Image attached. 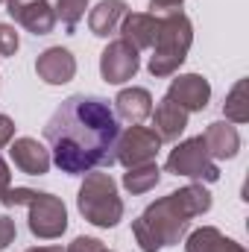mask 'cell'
Here are the masks:
<instances>
[{
  "label": "cell",
  "instance_id": "9a60e30c",
  "mask_svg": "<svg viewBox=\"0 0 249 252\" xmlns=\"http://www.w3.org/2000/svg\"><path fill=\"white\" fill-rule=\"evenodd\" d=\"M202 141H205L208 156H211L214 161H220V158H235L238 150H241V135H238V129H235L232 124H226V121L208 124Z\"/></svg>",
  "mask_w": 249,
  "mask_h": 252
},
{
  "label": "cell",
  "instance_id": "9c48e42d",
  "mask_svg": "<svg viewBox=\"0 0 249 252\" xmlns=\"http://www.w3.org/2000/svg\"><path fill=\"white\" fill-rule=\"evenodd\" d=\"M6 12L32 35H50L56 27V12L47 0H6Z\"/></svg>",
  "mask_w": 249,
  "mask_h": 252
},
{
  "label": "cell",
  "instance_id": "484cf974",
  "mask_svg": "<svg viewBox=\"0 0 249 252\" xmlns=\"http://www.w3.org/2000/svg\"><path fill=\"white\" fill-rule=\"evenodd\" d=\"M12 188V173H9V164L0 158V199H3V193Z\"/></svg>",
  "mask_w": 249,
  "mask_h": 252
},
{
  "label": "cell",
  "instance_id": "ac0fdd59",
  "mask_svg": "<svg viewBox=\"0 0 249 252\" xmlns=\"http://www.w3.org/2000/svg\"><path fill=\"white\" fill-rule=\"evenodd\" d=\"M126 12H129L126 0H100V3L91 9V18H88L91 32L100 35V38H109V35L121 27V21H124Z\"/></svg>",
  "mask_w": 249,
  "mask_h": 252
},
{
  "label": "cell",
  "instance_id": "7402d4cb",
  "mask_svg": "<svg viewBox=\"0 0 249 252\" xmlns=\"http://www.w3.org/2000/svg\"><path fill=\"white\" fill-rule=\"evenodd\" d=\"M18 47H21V38H18L15 27L0 24V56H15Z\"/></svg>",
  "mask_w": 249,
  "mask_h": 252
},
{
  "label": "cell",
  "instance_id": "3957f363",
  "mask_svg": "<svg viewBox=\"0 0 249 252\" xmlns=\"http://www.w3.org/2000/svg\"><path fill=\"white\" fill-rule=\"evenodd\" d=\"M193 44V27L187 21L185 12L173 9L167 12L164 18H158V32H156V41H153V56H150V73L164 79V76H173L182 62L187 59V50Z\"/></svg>",
  "mask_w": 249,
  "mask_h": 252
},
{
  "label": "cell",
  "instance_id": "83f0119b",
  "mask_svg": "<svg viewBox=\"0 0 249 252\" xmlns=\"http://www.w3.org/2000/svg\"><path fill=\"white\" fill-rule=\"evenodd\" d=\"M103 252H112V250H103Z\"/></svg>",
  "mask_w": 249,
  "mask_h": 252
},
{
  "label": "cell",
  "instance_id": "ba28073f",
  "mask_svg": "<svg viewBox=\"0 0 249 252\" xmlns=\"http://www.w3.org/2000/svg\"><path fill=\"white\" fill-rule=\"evenodd\" d=\"M141 67V56L132 44H126L124 38L118 41H109V47L103 50L100 56V73L109 85H124L129 82Z\"/></svg>",
  "mask_w": 249,
  "mask_h": 252
},
{
  "label": "cell",
  "instance_id": "4316f807",
  "mask_svg": "<svg viewBox=\"0 0 249 252\" xmlns=\"http://www.w3.org/2000/svg\"><path fill=\"white\" fill-rule=\"evenodd\" d=\"M27 252H64L62 247H32V250H27Z\"/></svg>",
  "mask_w": 249,
  "mask_h": 252
},
{
  "label": "cell",
  "instance_id": "5bb4252c",
  "mask_svg": "<svg viewBox=\"0 0 249 252\" xmlns=\"http://www.w3.org/2000/svg\"><path fill=\"white\" fill-rule=\"evenodd\" d=\"M115 118H121L126 124H141L153 115V94L147 88H124L118 97H115Z\"/></svg>",
  "mask_w": 249,
  "mask_h": 252
},
{
  "label": "cell",
  "instance_id": "cb8c5ba5",
  "mask_svg": "<svg viewBox=\"0 0 249 252\" xmlns=\"http://www.w3.org/2000/svg\"><path fill=\"white\" fill-rule=\"evenodd\" d=\"M15 235H18L15 220H9L6 214H0V252H3L9 244H12V241H15Z\"/></svg>",
  "mask_w": 249,
  "mask_h": 252
},
{
  "label": "cell",
  "instance_id": "603a6c76",
  "mask_svg": "<svg viewBox=\"0 0 249 252\" xmlns=\"http://www.w3.org/2000/svg\"><path fill=\"white\" fill-rule=\"evenodd\" d=\"M103 250H106L103 241H97V238H85V235H82V238H76L64 252H103Z\"/></svg>",
  "mask_w": 249,
  "mask_h": 252
},
{
  "label": "cell",
  "instance_id": "7c38bea8",
  "mask_svg": "<svg viewBox=\"0 0 249 252\" xmlns=\"http://www.w3.org/2000/svg\"><path fill=\"white\" fill-rule=\"evenodd\" d=\"M35 73L47 85H64V82H70L76 76V59L64 47H47L35 59Z\"/></svg>",
  "mask_w": 249,
  "mask_h": 252
},
{
  "label": "cell",
  "instance_id": "277c9868",
  "mask_svg": "<svg viewBox=\"0 0 249 252\" xmlns=\"http://www.w3.org/2000/svg\"><path fill=\"white\" fill-rule=\"evenodd\" d=\"M3 205L15 208V205H27L30 208V232L41 241H53L62 238L67 229V208H64L62 196L44 193V190H32V188H9L0 199Z\"/></svg>",
  "mask_w": 249,
  "mask_h": 252
},
{
  "label": "cell",
  "instance_id": "e0dca14e",
  "mask_svg": "<svg viewBox=\"0 0 249 252\" xmlns=\"http://www.w3.org/2000/svg\"><path fill=\"white\" fill-rule=\"evenodd\" d=\"M185 252H247L238 241L226 238L220 229L214 226H199L187 235Z\"/></svg>",
  "mask_w": 249,
  "mask_h": 252
},
{
  "label": "cell",
  "instance_id": "52a82bcc",
  "mask_svg": "<svg viewBox=\"0 0 249 252\" xmlns=\"http://www.w3.org/2000/svg\"><path fill=\"white\" fill-rule=\"evenodd\" d=\"M161 150V138L147 129V126H129L126 132L118 135V144H115V158L124 164L126 170L135 167V164H144V161H153Z\"/></svg>",
  "mask_w": 249,
  "mask_h": 252
},
{
  "label": "cell",
  "instance_id": "30bf717a",
  "mask_svg": "<svg viewBox=\"0 0 249 252\" xmlns=\"http://www.w3.org/2000/svg\"><path fill=\"white\" fill-rule=\"evenodd\" d=\"M167 97L176 106H182L185 112H202L208 106V100H211V85L199 73H182V76H176L170 82Z\"/></svg>",
  "mask_w": 249,
  "mask_h": 252
},
{
  "label": "cell",
  "instance_id": "d4e9b609",
  "mask_svg": "<svg viewBox=\"0 0 249 252\" xmlns=\"http://www.w3.org/2000/svg\"><path fill=\"white\" fill-rule=\"evenodd\" d=\"M182 3H185V0H150V9H153V12H156V9H158V12H173V9H179Z\"/></svg>",
  "mask_w": 249,
  "mask_h": 252
},
{
  "label": "cell",
  "instance_id": "8992f818",
  "mask_svg": "<svg viewBox=\"0 0 249 252\" xmlns=\"http://www.w3.org/2000/svg\"><path fill=\"white\" fill-rule=\"evenodd\" d=\"M167 173L187 176V179H196V182H217L220 179V167L208 156V147H205L202 135L187 138V141L176 144L170 150V156H167Z\"/></svg>",
  "mask_w": 249,
  "mask_h": 252
},
{
  "label": "cell",
  "instance_id": "6da1fadb",
  "mask_svg": "<svg viewBox=\"0 0 249 252\" xmlns=\"http://www.w3.org/2000/svg\"><path fill=\"white\" fill-rule=\"evenodd\" d=\"M121 126L100 97L73 94L53 112L44 126L53 164L67 176H85L94 167H112Z\"/></svg>",
  "mask_w": 249,
  "mask_h": 252
},
{
  "label": "cell",
  "instance_id": "5b68a950",
  "mask_svg": "<svg viewBox=\"0 0 249 252\" xmlns=\"http://www.w3.org/2000/svg\"><path fill=\"white\" fill-rule=\"evenodd\" d=\"M76 205H79V214L100 229H112L124 217V199L118 193V182L109 173H85Z\"/></svg>",
  "mask_w": 249,
  "mask_h": 252
},
{
  "label": "cell",
  "instance_id": "7a4b0ae2",
  "mask_svg": "<svg viewBox=\"0 0 249 252\" xmlns=\"http://www.w3.org/2000/svg\"><path fill=\"white\" fill-rule=\"evenodd\" d=\"M208 208H211V193L202 188V182H193L147 205L144 214L132 223V235L141 252H158L161 247L179 244L190 220L205 214Z\"/></svg>",
  "mask_w": 249,
  "mask_h": 252
},
{
  "label": "cell",
  "instance_id": "ffe728a7",
  "mask_svg": "<svg viewBox=\"0 0 249 252\" xmlns=\"http://www.w3.org/2000/svg\"><path fill=\"white\" fill-rule=\"evenodd\" d=\"M223 115H226L232 124H247L249 121V82L247 79H238L235 88L226 94Z\"/></svg>",
  "mask_w": 249,
  "mask_h": 252
},
{
  "label": "cell",
  "instance_id": "44dd1931",
  "mask_svg": "<svg viewBox=\"0 0 249 252\" xmlns=\"http://www.w3.org/2000/svg\"><path fill=\"white\" fill-rule=\"evenodd\" d=\"M85 9H88V0H56V21H62L67 30H73L82 18H85Z\"/></svg>",
  "mask_w": 249,
  "mask_h": 252
},
{
  "label": "cell",
  "instance_id": "f1b7e54d",
  "mask_svg": "<svg viewBox=\"0 0 249 252\" xmlns=\"http://www.w3.org/2000/svg\"><path fill=\"white\" fill-rule=\"evenodd\" d=\"M0 3H3V0H0Z\"/></svg>",
  "mask_w": 249,
  "mask_h": 252
},
{
  "label": "cell",
  "instance_id": "2e32d148",
  "mask_svg": "<svg viewBox=\"0 0 249 252\" xmlns=\"http://www.w3.org/2000/svg\"><path fill=\"white\" fill-rule=\"evenodd\" d=\"M153 132L161 138V141H179V135L185 132L187 126V112L182 106H176L170 97H164L158 106H156V115H153Z\"/></svg>",
  "mask_w": 249,
  "mask_h": 252
},
{
  "label": "cell",
  "instance_id": "4fadbf2b",
  "mask_svg": "<svg viewBox=\"0 0 249 252\" xmlns=\"http://www.w3.org/2000/svg\"><path fill=\"white\" fill-rule=\"evenodd\" d=\"M158 32V18L147 15V12H126L121 21V38L126 44H132L135 50H147L153 47Z\"/></svg>",
  "mask_w": 249,
  "mask_h": 252
},
{
  "label": "cell",
  "instance_id": "d6986e66",
  "mask_svg": "<svg viewBox=\"0 0 249 252\" xmlns=\"http://www.w3.org/2000/svg\"><path fill=\"white\" fill-rule=\"evenodd\" d=\"M161 179V170L156 161H144V164H135L129 167V173H124V188L129 193H147L158 185Z\"/></svg>",
  "mask_w": 249,
  "mask_h": 252
},
{
  "label": "cell",
  "instance_id": "8fae6325",
  "mask_svg": "<svg viewBox=\"0 0 249 252\" xmlns=\"http://www.w3.org/2000/svg\"><path fill=\"white\" fill-rule=\"evenodd\" d=\"M9 156L15 161V167L21 173H30V176H44L53 164L50 158V150L44 144H38L35 138H15L9 141Z\"/></svg>",
  "mask_w": 249,
  "mask_h": 252
}]
</instances>
